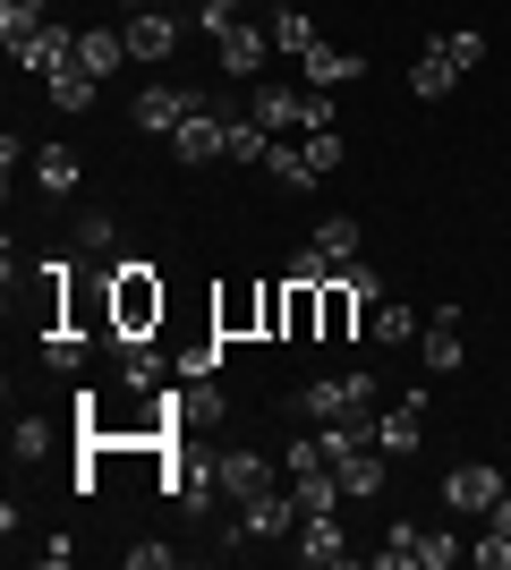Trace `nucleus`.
<instances>
[{"label": "nucleus", "mask_w": 511, "mask_h": 570, "mask_svg": "<svg viewBox=\"0 0 511 570\" xmlns=\"http://www.w3.org/2000/svg\"><path fill=\"white\" fill-rule=\"evenodd\" d=\"M163 307H170V289L146 256L111 264V341H154L163 333Z\"/></svg>", "instance_id": "f257e3e1"}, {"label": "nucleus", "mask_w": 511, "mask_h": 570, "mask_svg": "<svg viewBox=\"0 0 511 570\" xmlns=\"http://www.w3.org/2000/svg\"><path fill=\"white\" fill-rule=\"evenodd\" d=\"M291 409H298V417H316V426H324V417H358V409H375V375H366V366H350V375H316Z\"/></svg>", "instance_id": "f03ea898"}, {"label": "nucleus", "mask_w": 511, "mask_h": 570, "mask_svg": "<svg viewBox=\"0 0 511 570\" xmlns=\"http://www.w3.org/2000/svg\"><path fill=\"white\" fill-rule=\"evenodd\" d=\"M170 154L179 163H230V111H214V102H196L188 119H179V137H170Z\"/></svg>", "instance_id": "7ed1b4c3"}, {"label": "nucleus", "mask_w": 511, "mask_h": 570, "mask_svg": "<svg viewBox=\"0 0 511 570\" xmlns=\"http://www.w3.org/2000/svg\"><path fill=\"white\" fill-rule=\"evenodd\" d=\"M291 553L307 570H341V562H358V546H350V528H341V511H324V520H298Z\"/></svg>", "instance_id": "20e7f679"}, {"label": "nucleus", "mask_w": 511, "mask_h": 570, "mask_svg": "<svg viewBox=\"0 0 511 570\" xmlns=\"http://www.w3.org/2000/svg\"><path fill=\"white\" fill-rule=\"evenodd\" d=\"M196 102H214V95H205V86H146V95H137V128H146V137H179V119H188Z\"/></svg>", "instance_id": "39448f33"}, {"label": "nucleus", "mask_w": 511, "mask_h": 570, "mask_svg": "<svg viewBox=\"0 0 511 570\" xmlns=\"http://www.w3.org/2000/svg\"><path fill=\"white\" fill-rule=\"evenodd\" d=\"M128 60H146V69H163L170 51H179V18H170V9H128Z\"/></svg>", "instance_id": "423d86ee"}, {"label": "nucleus", "mask_w": 511, "mask_h": 570, "mask_svg": "<svg viewBox=\"0 0 511 570\" xmlns=\"http://www.w3.org/2000/svg\"><path fill=\"white\" fill-rule=\"evenodd\" d=\"M417 443H426V392H410V401H401V409H375V452L410 460Z\"/></svg>", "instance_id": "0eeeda50"}, {"label": "nucleus", "mask_w": 511, "mask_h": 570, "mask_svg": "<svg viewBox=\"0 0 511 570\" xmlns=\"http://www.w3.org/2000/svg\"><path fill=\"white\" fill-rule=\"evenodd\" d=\"M214 51H222V77H239V86H247V77H256V69H265V51H273V26H222V35H214Z\"/></svg>", "instance_id": "6e6552de"}, {"label": "nucleus", "mask_w": 511, "mask_h": 570, "mask_svg": "<svg viewBox=\"0 0 511 570\" xmlns=\"http://www.w3.org/2000/svg\"><path fill=\"white\" fill-rule=\"evenodd\" d=\"M239 537H265V546H282V537H298V502L282 494V485H265L256 502H239Z\"/></svg>", "instance_id": "1a4fd4ad"}, {"label": "nucleus", "mask_w": 511, "mask_h": 570, "mask_svg": "<svg viewBox=\"0 0 511 570\" xmlns=\"http://www.w3.org/2000/svg\"><path fill=\"white\" fill-rule=\"evenodd\" d=\"M214 485H222V502H256L273 485V460L265 452H222L214 460Z\"/></svg>", "instance_id": "9d476101"}, {"label": "nucleus", "mask_w": 511, "mask_h": 570, "mask_svg": "<svg viewBox=\"0 0 511 570\" xmlns=\"http://www.w3.org/2000/svg\"><path fill=\"white\" fill-rule=\"evenodd\" d=\"M18 69H35V77L51 86L60 69H77V35H69V26H43V35H26V43H18Z\"/></svg>", "instance_id": "9b49d317"}, {"label": "nucleus", "mask_w": 511, "mask_h": 570, "mask_svg": "<svg viewBox=\"0 0 511 570\" xmlns=\"http://www.w3.org/2000/svg\"><path fill=\"white\" fill-rule=\"evenodd\" d=\"M494 494H503V476H494L487 460H461V469L443 476V502H452V511H478V520H487Z\"/></svg>", "instance_id": "f8f14e48"}, {"label": "nucleus", "mask_w": 511, "mask_h": 570, "mask_svg": "<svg viewBox=\"0 0 511 570\" xmlns=\"http://www.w3.org/2000/svg\"><path fill=\"white\" fill-rule=\"evenodd\" d=\"M214 333H222V341L265 333V289H222V298H214Z\"/></svg>", "instance_id": "ddd939ff"}, {"label": "nucleus", "mask_w": 511, "mask_h": 570, "mask_svg": "<svg viewBox=\"0 0 511 570\" xmlns=\"http://www.w3.org/2000/svg\"><path fill=\"white\" fill-rule=\"evenodd\" d=\"M333 469H341V494H350V502H375V494H384V476H392V452H375V443H366V452L333 460Z\"/></svg>", "instance_id": "4468645a"}, {"label": "nucleus", "mask_w": 511, "mask_h": 570, "mask_svg": "<svg viewBox=\"0 0 511 570\" xmlns=\"http://www.w3.org/2000/svg\"><path fill=\"white\" fill-rule=\"evenodd\" d=\"M298 69H307V86H324V95H341L350 77H366V60H358V51H341V43H316V51H307V60H298Z\"/></svg>", "instance_id": "2eb2a0df"}, {"label": "nucleus", "mask_w": 511, "mask_h": 570, "mask_svg": "<svg viewBox=\"0 0 511 570\" xmlns=\"http://www.w3.org/2000/svg\"><path fill=\"white\" fill-rule=\"evenodd\" d=\"M291 502H298V520H324V511H341V469H307V476H291Z\"/></svg>", "instance_id": "dca6fc26"}, {"label": "nucleus", "mask_w": 511, "mask_h": 570, "mask_svg": "<svg viewBox=\"0 0 511 570\" xmlns=\"http://www.w3.org/2000/svg\"><path fill=\"white\" fill-rule=\"evenodd\" d=\"M410 86H417V102H443L452 86H461V60H452L443 43H426V51H417V69H410Z\"/></svg>", "instance_id": "f3484780"}, {"label": "nucleus", "mask_w": 511, "mask_h": 570, "mask_svg": "<svg viewBox=\"0 0 511 570\" xmlns=\"http://www.w3.org/2000/svg\"><path fill=\"white\" fill-rule=\"evenodd\" d=\"M265 170H273V179H282V188H291V196H307V188H316V179H324V170L307 163V145H298V137H273Z\"/></svg>", "instance_id": "a211bd4d"}, {"label": "nucleus", "mask_w": 511, "mask_h": 570, "mask_svg": "<svg viewBox=\"0 0 511 570\" xmlns=\"http://www.w3.org/2000/svg\"><path fill=\"white\" fill-rule=\"evenodd\" d=\"M316 307H324V341H350V333H358V307H366V298L333 273V282L316 289Z\"/></svg>", "instance_id": "6ab92c4d"}, {"label": "nucleus", "mask_w": 511, "mask_h": 570, "mask_svg": "<svg viewBox=\"0 0 511 570\" xmlns=\"http://www.w3.org/2000/svg\"><path fill=\"white\" fill-rule=\"evenodd\" d=\"M120 60H128V35H111V26H86V35H77V69L111 77Z\"/></svg>", "instance_id": "aec40b11"}, {"label": "nucleus", "mask_w": 511, "mask_h": 570, "mask_svg": "<svg viewBox=\"0 0 511 570\" xmlns=\"http://www.w3.org/2000/svg\"><path fill=\"white\" fill-rule=\"evenodd\" d=\"M316 43H324V35H316L307 9H273V51H282V60H307Z\"/></svg>", "instance_id": "412c9836"}, {"label": "nucleus", "mask_w": 511, "mask_h": 570, "mask_svg": "<svg viewBox=\"0 0 511 570\" xmlns=\"http://www.w3.org/2000/svg\"><path fill=\"white\" fill-rule=\"evenodd\" d=\"M35 179H43V196H77V179H86V163H77L69 145H43V154H35Z\"/></svg>", "instance_id": "4be33fe9"}, {"label": "nucleus", "mask_w": 511, "mask_h": 570, "mask_svg": "<svg viewBox=\"0 0 511 570\" xmlns=\"http://www.w3.org/2000/svg\"><path fill=\"white\" fill-rule=\"evenodd\" d=\"M307 247H324V256H333V273H341V264H358V214H324Z\"/></svg>", "instance_id": "5701e85b"}, {"label": "nucleus", "mask_w": 511, "mask_h": 570, "mask_svg": "<svg viewBox=\"0 0 511 570\" xmlns=\"http://www.w3.org/2000/svg\"><path fill=\"white\" fill-rule=\"evenodd\" d=\"M95 95H102L95 69H60L51 77V102H60V111H95Z\"/></svg>", "instance_id": "b1692460"}, {"label": "nucleus", "mask_w": 511, "mask_h": 570, "mask_svg": "<svg viewBox=\"0 0 511 570\" xmlns=\"http://www.w3.org/2000/svg\"><path fill=\"white\" fill-rule=\"evenodd\" d=\"M375 341H384V350H410V341H417V315L401 307V298H375Z\"/></svg>", "instance_id": "393cba45"}, {"label": "nucleus", "mask_w": 511, "mask_h": 570, "mask_svg": "<svg viewBox=\"0 0 511 570\" xmlns=\"http://www.w3.org/2000/svg\"><path fill=\"white\" fill-rule=\"evenodd\" d=\"M26 35H43V0H0V43L18 51Z\"/></svg>", "instance_id": "a878e982"}, {"label": "nucleus", "mask_w": 511, "mask_h": 570, "mask_svg": "<svg viewBox=\"0 0 511 570\" xmlns=\"http://www.w3.org/2000/svg\"><path fill=\"white\" fill-rule=\"evenodd\" d=\"M417 546H426V537H417V528L401 520V528L384 537V546H375V570H417Z\"/></svg>", "instance_id": "bb28decb"}, {"label": "nucleus", "mask_w": 511, "mask_h": 570, "mask_svg": "<svg viewBox=\"0 0 511 570\" xmlns=\"http://www.w3.org/2000/svg\"><path fill=\"white\" fill-rule=\"evenodd\" d=\"M298 145H307V163H316L324 179H333V170H341V154H350V137H341V128H316V137H298Z\"/></svg>", "instance_id": "cd10ccee"}, {"label": "nucleus", "mask_w": 511, "mask_h": 570, "mask_svg": "<svg viewBox=\"0 0 511 570\" xmlns=\"http://www.w3.org/2000/svg\"><path fill=\"white\" fill-rule=\"evenodd\" d=\"M461 324H435V333H426V366H435V375H461Z\"/></svg>", "instance_id": "c85d7f7f"}, {"label": "nucleus", "mask_w": 511, "mask_h": 570, "mask_svg": "<svg viewBox=\"0 0 511 570\" xmlns=\"http://www.w3.org/2000/svg\"><path fill=\"white\" fill-rule=\"evenodd\" d=\"M282 282H307V289H324V282H333V256H324V247H298Z\"/></svg>", "instance_id": "c756f323"}, {"label": "nucleus", "mask_w": 511, "mask_h": 570, "mask_svg": "<svg viewBox=\"0 0 511 570\" xmlns=\"http://www.w3.org/2000/svg\"><path fill=\"white\" fill-rule=\"evenodd\" d=\"M9 452H18V460H43L51 452V426H43V417H18V426H9Z\"/></svg>", "instance_id": "7c9ffc66"}, {"label": "nucleus", "mask_w": 511, "mask_h": 570, "mask_svg": "<svg viewBox=\"0 0 511 570\" xmlns=\"http://www.w3.org/2000/svg\"><path fill=\"white\" fill-rule=\"evenodd\" d=\"M461 537H443V528H435V537H426V546H417V570H452V562H461Z\"/></svg>", "instance_id": "2f4dec72"}, {"label": "nucleus", "mask_w": 511, "mask_h": 570, "mask_svg": "<svg viewBox=\"0 0 511 570\" xmlns=\"http://www.w3.org/2000/svg\"><path fill=\"white\" fill-rule=\"evenodd\" d=\"M247 18V0H196V26L205 35H222V26H239Z\"/></svg>", "instance_id": "473e14b6"}, {"label": "nucleus", "mask_w": 511, "mask_h": 570, "mask_svg": "<svg viewBox=\"0 0 511 570\" xmlns=\"http://www.w3.org/2000/svg\"><path fill=\"white\" fill-rule=\"evenodd\" d=\"M469 562H478V570H511V537H494V528H487V537L469 546Z\"/></svg>", "instance_id": "72a5a7b5"}, {"label": "nucleus", "mask_w": 511, "mask_h": 570, "mask_svg": "<svg viewBox=\"0 0 511 570\" xmlns=\"http://www.w3.org/2000/svg\"><path fill=\"white\" fill-rule=\"evenodd\" d=\"M443 51H452L461 69H478V60H487V35H478V26H461V35H443Z\"/></svg>", "instance_id": "f704fd0d"}, {"label": "nucleus", "mask_w": 511, "mask_h": 570, "mask_svg": "<svg viewBox=\"0 0 511 570\" xmlns=\"http://www.w3.org/2000/svg\"><path fill=\"white\" fill-rule=\"evenodd\" d=\"M77 238H86V247H95V256H102V247L120 238V222H111V214H86V222H77Z\"/></svg>", "instance_id": "c9c22d12"}, {"label": "nucleus", "mask_w": 511, "mask_h": 570, "mask_svg": "<svg viewBox=\"0 0 511 570\" xmlns=\"http://www.w3.org/2000/svg\"><path fill=\"white\" fill-rule=\"evenodd\" d=\"M35 562H43V570H69L77 546H69V537H43V546H35Z\"/></svg>", "instance_id": "e433bc0d"}, {"label": "nucleus", "mask_w": 511, "mask_h": 570, "mask_svg": "<svg viewBox=\"0 0 511 570\" xmlns=\"http://www.w3.org/2000/svg\"><path fill=\"white\" fill-rule=\"evenodd\" d=\"M341 282H350V289H358V298H366V307H375V298H384V282H375V273H366V264H341Z\"/></svg>", "instance_id": "4c0bfd02"}, {"label": "nucleus", "mask_w": 511, "mask_h": 570, "mask_svg": "<svg viewBox=\"0 0 511 570\" xmlns=\"http://www.w3.org/2000/svg\"><path fill=\"white\" fill-rule=\"evenodd\" d=\"M170 562V546H154V537H146V546H128V570H163Z\"/></svg>", "instance_id": "58836bf2"}, {"label": "nucleus", "mask_w": 511, "mask_h": 570, "mask_svg": "<svg viewBox=\"0 0 511 570\" xmlns=\"http://www.w3.org/2000/svg\"><path fill=\"white\" fill-rule=\"evenodd\" d=\"M487 528H494V537H511V485H503V494L487 502Z\"/></svg>", "instance_id": "ea45409f"}, {"label": "nucleus", "mask_w": 511, "mask_h": 570, "mask_svg": "<svg viewBox=\"0 0 511 570\" xmlns=\"http://www.w3.org/2000/svg\"><path fill=\"white\" fill-rule=\"evenodd\" d=\"M265 9H291V0H265Z\"/></svg>", "instance_id": "a19ab883"}, {"label": "nucleus", "mask_w": 511, "mask_h": 570, "mask_svg": "<svg viewBox=\"0 0 511 570\" xmlns=\"http://www.w3.org/2000/svg\"><path fill=\"white\" fill-rule=\"evenodd\" d=\"M128 9H154V0H128Z\"/></svg>", "instance_id": "79ce46f5"}]
</instances>
